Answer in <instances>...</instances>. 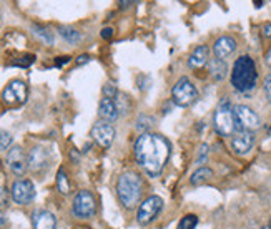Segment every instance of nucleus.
<instances>
[{
	"mask_svg": "<svg viewBox=\"0 0 271 229\" xmlns=\"http://www.w3.org/2000/svg\"><path fill=\"white\" fill-rule=\"evenodd\" d=\"M27 160H29V169H30V171L42 173V171H45V169L48 168L50 153H48V149L45 146L37 145L29 151Z\"/></svg>",
	"mask_w": 271,
	"mask_h": 229,
	"instance_id": "obj_13",
	"label": "nucleus"
},
{
	"mask_svg": "<svg viewBox=\"0 0 271 229\" xmlns=\"http://www.w3.org/2000/svg\"><path fill=\"white\" fill-rule=\"evenodd\" d=\"M27 95H29L27 85H25L22 80L10 82L2 91L4 101L9 103V105H22V103H25V100H27Z\"/></svg>",
	"mask_w": 271,
	"mask_h": 229,
	"instance_id": "obj_11",
	"label": "nucleus"
},
{
	"mask_svg": "<svg viewBox=\"0 0 271 229\" xmlns=\"http://www.w3.org/2000/svg\"><path fill=\"white\" fill-rule=\"evenodd\" d=\"M171 100L173 103L182 108L191 107V105L198 100V90L195 85L191 83L190 78L182 77L175 83V87L171 90Z\"/></svg>",
	"mask_w": 271,
	"mask_h": 229,
	"instance_id": "obj_5",
	"label": "nucleus"
},
{
	"mask_svg": "<svg viewBox=\"0 0 271 229\" xmlns=\"http://www.w3.org/2000/svg\"><path fill=\"white\" fill-rule=\"evenodd\" d=\"M67 62H70V57H57L55 65L57 67H62V65H65Z\"/></svg>",
	"mask_w": 271,
	"mask_h": 229,
	"instance_id": "obj_34",
	"label": "nucleus"
},
{
	"mask_svg": "<svg viewBox=\"0 0 271 229\" xmlns=\"http://www.w3.org/2000/svg\"><path fill=\"white\" fill-rule=\"evenodd\" d=\"M258 82V71L255 60L250 55H241L233 65L231 70V85L241 93L255 90Z\"/></svg>",
	"mask_w": 271,
	"mask_h": 229,
	"instance_id": "obj_3",
	"label": "nucleus"
},
{
	"mask_svg": "<svg viewBox=\"0 0 271 229\" xmlns=\"http://www.w3.org/2000/svg\"><path fill=\"white\" fill-rule=\"evenodd\" d=\"M208 58H210V48L206 47V45H198V47L191 52V55L188 58V67L193 70L202 68L208 63Z\"/></svg>",
	"mask_w": 271,
	"mask_h": 229,
	"instance_id": "obj_18",
	"label": "nucleus"
},
{
	"mask_svg": "<svg viewBox=\"0 0 271 229\" xmlns=\"http://www.w3.org/2000/svg\"><path fill=\"white\" fill-rule=\"evenodd\" d=\"M228 73V65L225 60H220V58H211L210 60V75L213 77V80L221 82L227 78Z\"/></svg>",
	"mask_w": 271,
	"mask_h": 229,
	"instance_id": "obj_19",
	"label": "nucleus"
},
{
	"mask_svg": "<svg viewBox=\"0 0 271 229\" xmlns=\"http://www.w3.org/2000/svg\"><path fill=\"white\" fill-rule=\"evenodd\" d=\"M264 93H266L268 101L271 103V73L264 78Z\"/></svg>",
	"mask_w": 271,
	"mask_h": 229,
	"instance_id": "obj_30",
	"label": "nucleus"
},
{
	"mask_svg": "<svg viewBox=\"0 0 271 229\" xmlns=\"http://www.w3.org/2000/svg\"><path fill=\"white\" fill-rule=\"evenodd\" d=\"M102 93H103V98H110V100H115L117 95H118V90H117V87H115L113 83L108 82V83L103 85Z\"/></svg>",
	"mask_w": 271,
	"mask_h": 229,
	"instance_id": "obj_27",
	"label": "nucleus"
},
{
	"mask_svg": "<svg viewBox=\"0 0 271 229\" xmlns=\"http://www.w3.org/2000/svg\"><path fill=\"white\" fill-rule=\"evenodd\" d=\"M263 37L271 38V22H266L263 25Z\"/></svg>",
	"mask_w": 271,
	"mask_h": 229,
	"instance_id": "obj_32",
	"label": "nucleus"
},
{
	"mask_svg": "<svg viewBox=\"0 0 271 229\" xmlns=\"http://www.w3.org/2000/svg\"><path fill=\"white\" fill-rule=\"evenodd\" d=\"M100 35H102V38H105V40H108V38H112V37H113V29H110V27L103 29V30L100 32Z\"/></svg>",
	"mask_w": 271,
	"mask_h": 229,
	"instance_id": "obj_31",
	"label": "nucleus"
},
{
	"mask_svg": "<svg viewBox=\"0 0 271 229\" xmlns=\"http://www.w3.org/2000/svg\"><path fill=\"white\" fill-rule=\"evenodd\" d=\"M255 7H258V9L263 7V2H255Z\"/></svg>",
	"mask_w": 271,
	"mask_h": 229,
	"instance_id": "obj_39",
	"label": "nucleus"
},
{
	"mask_svg": "<svg viewBox=\"0 0 271 229\" xmlns=\"http://www.w3.org/2000/svg\"><path fill=\"white\" fill-rule=\"evenodd\" d=\"M171 155V145L163 135L143 133L135 141V160L146 174L157 178L165 169Z\"/></svg>",
	"mask_w": 271,
	"mask_h": 229,
	"instance_id": "obj_1",
	"label": "nucleus"
},
{
	"mask_svg": "<svg viewBox=\"0 0 271 229\" xmlns=\"http://www.w3.org/2000/svg\"><path fill=\"white\" fill-rule=\"evenodd\" d=\"M30 30H32V34H34V37L38 38L42 43L54 45V34H52L48 27H43V25H38V23H32Z\"/></svg>",
	"mask_w": 271,
	"mask_h": 229,
	"instance_id": "obj_20",
	"label": "nucleus"
},
{
	"mask_svg": "<svg viewBox=\"0 0 271 229\" xmlns=\"http://www.w3.org/2000/svg\"><path fill=\"white\" fill-rule=\"evenodd\" d=\"M163 209V199L160 196L153 194L148 196L145 201L140 202L138 211H137V221L141 226H148L150 222L155 221V218L160 214V211Z\"/></svg>",
	"mask_w": 271,
	"mask_h": 229,
	"instance_id": "obj_7",
	"label": "nucleus"
},
{
	"mask_svg": "<svg viewBox=\"0 0 271 229\" xmlns=\"http://www.w3.org/2000/svg\"><path fill=\"white\" fill-rule=\"evenodd\" d=\"M115 105H117L120 115H127L128 110H130V100H128V96L125 93H120V91L117 98H115Z\"/></svg>",
	"mask_w": 271,
	"mask_h": 229,
	"instance_id": "obj_24",
	"label": "nucleus"
},
{
	"mask_svg": "<svg viewBox=\"0 0 271 229\" xmlns=\"http://www.w3.org/2000/svg\"><path fill=\"white\" fill-rule=\"evenodd\" d=\"M0 205H7V189L0 188Z\"/></svg>",
	"mask_w": 271,
	"mask_h": 229,
	"instance_id": "obj_33",
	"label": "nucleus"
},
{
	"mask_svg": "<svg viewBox=\"0 0 271 229\" xmlns=\"http://www.w3.org/2000/svg\"><path fill=\"white\" fill-rule=\"evenodd\" d=\"M213 178V171L210 168H206V166H202V168H198L195 173L191 174V178H190V183L193 186H200V185H203V183L206 181H210Z\"/></svg>",
	"mask_w": 271,
	"mask_h": 229,
	"instance_id": "obj_21",
	"label": "nucleus"
},
{
	"mask_svg": "<svg viewBox=\"0 0 271 229\" xmlns=\"http://www.w3.org/2000/svg\"><path fill=\"white\" fill-rule=\"evenodd\" d=\"M5 226H7V216H5V213L0 209V229H4Z\"/></svg>",
	"mask_w": 271,
	"mask_h": 229,
	"instance_id": "obj_35",
	"label": "nucleus"
},
{
	"mask_svg": "<svg viewBox=\"0 0 271 229\" xmlns=\"http://www.w3.org/2000/svg\"><path fill=\"white\" fill-rule=\"evenodd\" d=\"M141 194H143V181L135 171H127L117 181V196L120 202L127 209L140 206Z\"/></svg>",
	"mask_w": 271,
	"mask_h": 229,
	"instance_id": "obj_2",
	"label": "nucleus"
},
{
	"mask_svg": "<svg viewBox=\"0 0 271 229\" xmlns=\"http://www.w3.org/2000/svg\"><path fill=\"white\" fill-rule=\"evenodd\" d=\"M57 188H59V191L62 194H68L70 193V181L67 178V173L65 169L60 168L59 173H57Z\"/></svg>",
	"mask_w": 271,
	"mask_h": 229,
	"instance_id": "obj_23",
	"label": "nucleus"
},
{
	"mask_svg": "<svg viewBox=\"0 0 271 229\" xmlns=\"http://www.w3.org/2000/svg\"><path fill=\"white\" fill-rule=\"evenodd\" d=\"M90 60L88 55H80L79 58H77V65H82V63H87Z\"/></svg>",
	"mask_w": 271,
	"mask_h": 229,
	"instance_id": "obj_36",
	"label": "nucleus"
},
{
	"mask_svg": "<svg viewBox=\"0 0 271 229\" xmlns=\"http://www.w3.org/2000/svg\"><path fill=\"white\" fill-rule=\"evenodd\" d=\"M255 146V135L253 132L241 130L231 138V148L235 149L236 155H248Z\"/></svg>",
	"mask_w": 271,
	"mask_h": 229,
	"instance_id": "obj_14",
	"label": "nucleus"
},
{
	"mask_svg": "<svg viewBox=\"0 0 271 229\" xmlns=\"http://www.w3.org/2000/svg\"><path fill=\"white\" fill-rule=\"evenodd\" d=\"M32 226H34V229H55L57 219L50 211L37 209V211L32 214Z\"/></svg>",
	"mask_w": 271,
	"mask_h": 229,
	"instance_id": "obj_17",
	"label": "nucleus"
},
{
	"mask_svg": "<svg viewBox=\"0 0 271 229\" xmlns=\"http://www.w3.org/2000/svg\"><path fill=\"white\" fill-rule=\"evenodd\" d=\"M12 199H14L17 205H30L35 198V186L30 180H17L10 189Z\"/></svg>",
	"mask_w": 271,
	"mask_h": 229,
	"instance_id": "obj_10",
	"label": "nucleus"
},
{
	"mask_svg": "<svg viewBox=\"0 0 271 229\" xmlns=\"http://www.w3.org/2000/svg\"><path fill=\"white\" fill-rule=\"evenodd\" d=\"M12 135L9 132H5V130H0V151H5V149H9V146L12 145Z\"/></svg>",
	"mask_w": 271,
	"mask_h": 229,
	"instance_id": "obj_28",
	"label": "nucleus"
},
{
	"mask_svg": "<svg viewBox=\"0 0 271 229\" xmlns=\"http://www.w3.org/2000/svg\"><path fill=\"white\" fill-rule=\"evenodd\" d=\"M98 116L102 118V121L107 123H115L120 118L118 108L115 105V100H110V98H102L98 103Z\"/></svg>",
	"mask_w": 271,
	"mask_h": 229,
	"instance_id": "obj_16",
	"label": "nucleus"
},
{
	"mask_svg": "<svg viewBox=\"0 0 271 229\" xmlns=\"http://www.w3.org/2000/svg\"><path fill=\"white\" fill-rule=\"evenodd\" d=\"M198 224V216L195 214H186L185 218H182V221L178 222L177 229H195Z\"/></svg>",
	"mask_w": 271,
	"mask_h": 229,
	"instance_id": "obj_26",
	"label": "nucleus"
},
{
	"mask_svg": "<svg viewBox=\"0 0 271 229\" xmlns=\"http://www.w3.org/2000/svg\"><path fill=\"white\" fill-rule=\"evenodd\" d=\"M59 34L62 35V38H65V40L68 43H72V45H77V43L82 42V34H80V32H77L72 27H67V25H62V27H59Z\"/></svg>",
	"mask_w": 271,
	"mask_h": 229,
	"instance_id": "obj_22",
	"label": "nucleus"
},
{
	"mask_svg": "<svg viewBox=\"0 0 271 229\" xmlns=\"http://www.w3.org/2000/svg\"><path fill=\"white\" fill-rule=\"evenodd\" d=\"M233 111H235L238 128H243L247 132H255V130L261 126V118L258 116V113L253 108L247 107V105H236Z\"/></svg>",
	"mask_w": 271,
	"mask_h": 229,
	"instance_id": "obj_8",
	"label": "nucleus"
},
{
	"mask_svg": "<svg viewBox=\"0 0 271 229\" xmlns=\"http://www.w3.org/2000/svg\"><path fill=\"white\" fill-rule=\"evenodd\" d=\"M155 123V120L152 118V116H148V115H140L138 116V120H137V130L138 132H141V135L143 133H150L148 130L152 128V125Z\"/></svg>",
	"mask_w": 271,
	"mask_h": 229,
	"instance_id": "obj_25",
	"label": "nucleus"
},
{
	"mask_svg": "<svg viewBox=\"0 0 271 229\" xmlns=\"http://www.w3.org/2000/svg\"><path fill=\"white\" fill-rule=\"evenodd\" d=\"M208 153H210V146L203 143V145H200L198 148V156H196V163L198 165H203V163L208 160Z\"/></svg>",
	"mask_w": 271,
	"mask_h": 229,
	"instance_id": "obj_29",
	"label": "nucleus"
},
{
	"mask_svg": "<svg viewBox=\"0 0 271 229\" xmlns=\"http://www.w3.org/2000/svg\"><path fill=\"white\" fill-rule=\"evenodd\" d=\"M213 125L215 130L221 136H231L235 133L236 126V118H235V111L231 103L228 100H223L218 108L215 110V115H213Z\"/></svg>",
	"mask_w": 271,
	"mask_h": 229,
	"instance_id": "obj_4",
	"label": "nucleus"
},
{
	"mask_svg": "<svg viewBox=\"0 0 271 229\" xmlns=\"http://www.w3.org/2000/svg\"><path fill=\"white\" fill-rule=\"evenodd\" d=\"M261 229H269V226H263Z\"/></svg>",
	"mask_w": 271,
	"mask_h": 229,
	"instance_id": "obj_40",
	"label": "nucleus"
},
{
	"mask_svg": "<svg viewBox=\"0 0 271 229\" xmlns=\"http://www.w3.org/2000/svg\"><path fill=\"white\" fill-rule=\"evenodd\" d=\"M90 135H92L93 141L96 143L98 146L102 148H110L112 143L115 140V136H117V132H115V128L112 123H107V121H96L95 125L90 130Z\"/></svg>",
	"mask_w": 271,
	"mask_h": 229,
	"instance_id": "obj_9",
	"label": "nucleus"
},
{
	"mask_svg": "<svg viewBox=\"0 0 271 229\" xmlns=\"http://www.w3.org/2000/svg\"><path fill=\"white\" fill-rule=\"evenodd\" d=\"M118 4H120L121 9H127V7H130L132 4H135V2H124V0H121V2H118Z\"/></svg>",
	"mask_w": 271,
	"mask_h": 229,
	"instance_id": "obj_38",
	"label": "nucleus"
},
{
	"mask_svg": "<svg viewBox=\"0 0 271 229\" xmlns=\"http://www.w3.org/2000/svg\"><path fill=\"white\" fill-rule=\"evenodd\" d=\"M236 50V40L230 35H223L213 45V52H215V58L220 60H227L228 57H231Z\"/></svg>",
	"mask_w": 271,
	"mask_h": 229,
	"instance_id": "obj_15",
	"label": "nucleus"
},
{
	"mask_svg": "<svg viewBox=\"0 0 271 229\" xmlns=\"http://www.w3.org/2000/svg\"><path fill=\"white\" fill-rule=\"evenodd\" d=\"M7 165L10 168V171L15 176H23L25 171L29 169V160L27 155H25L22 146H12L7 153Z\"/></svg>",
	"mask_w": 271,
	"mask_h": 229,
	"instance_id": "obj_12",
	"label": "nucleus"
},
{
	"mask_svg": "<svg viewBox=\"0 0 271 229\" xmlns=\"http://www.w3.org/2000/svg\"><path fill=\"white\" fill-rule=\"evenodd\" d=\"M96 211V201L92 191H87V189H82L75 194L73 202H72V213L73 216L80 219H88L92 218Z\"/></svg>",
	"mask_w": 271,
	"mask_h": 229,
	"instance_id": "obj_6",
	"label": "nucleus"
},
{
	"mask_svg": "<svg viewBox=\"0 0 271 229\" xmlns=\"http://www.w3.org/2000/svg\"><path fill=\"white\" fill-rule=\"evenodd\" d=\"M264 62H266V65L271 68V48L268 50V54H266V57H264Z\"/></svg>",
	"mask_w": 271,
	"mask_h": 229,
	"instance_id": "obj_37",
	"label": "nucleus"
}]
</instances>
